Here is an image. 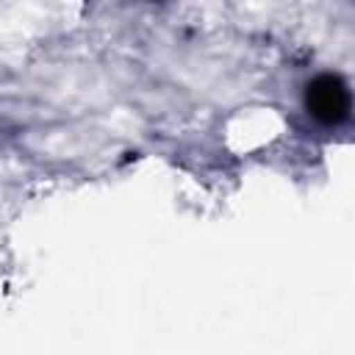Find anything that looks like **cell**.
Instances as JSON below:
<instances>
[{
    "label": "cell",
    "mask_w": 355,
    "mask_h": 355,
    "mask_svg": "<svg viewBox=\"0 0 355 355\" xmlns=\"http://www.w3.org/2000/svg\"><path fill=\"white\" fill-rule=\"evenodd\" d=\"M308 111L319 119V122H341L349 111V92L347 86L333 78V75H319L316 80L308 83V94H305Z\"/></svg>",
    "instance_id": "obj_1"
}]
</instances>
